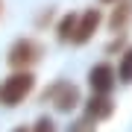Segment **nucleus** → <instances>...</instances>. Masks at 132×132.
<instances>
[{
    "instance_id": "obj_1",
    "label": "nucleus",
    "mask_w": 132,
    "mask_h": 132,
    "mask_svg": "<svg viewBox=\"0 0 132 132\" xmlns=\"http://www.w3.org/2000/svg\"><path fill=\"white\" fill-rule=\"evenodd\" d=\"M32 88H35V76L32 73L29 71H15L12 76H6L0 82V106H6V109L21 106L32 94Z\"/></svg>"
},
{
    "instance_id": "obj_2",
    "label": "nucleus",
    "mask_w": 132,
    "mask_h": 132,
    "mask_svg": "<svg viewBox=\"0 0 132 132\" xmlns=\"http://www.w3.org/2000/svg\"><path fill=\"white\" fill-rule=\"evenodd\" d=\"M6 59H9V65L15 71H29V65H35L41 59V47H38L32 38H21V41L12 44V50H9Z\"/></svg>"
},
{
    "instance_id": "obj_3",
    "label": "nucleus",
    "mask_w": 132,
    "mask_h": 132,
    "mask_svg": "<svg viewBox=\"0 0 132 132\" xmlns=\"http://www.w3.org/2000/svg\"><path fill=\"white\" fill-rule=\"evenodd\" d=\"M50 103L59 109V112H71V109L79 103V88L73 82H56L50 91H44V103Z\"/></svg>"
},
{
    "instance_id": "obj_4",
    "label": "nucleus",
    "mask_w": 132,
    "mask_h": 132,
    "mask_svg": "<svg viewBox=\"0 0 132 132\" xmlns=\"http://www.w3.org/2000/svg\"><path fill=\"white\" fill-rule=\"evenodd\" d=\"M114 82H118V73H114L112 65H106V62H100L88 71V85L94 94H109V91L114 88Z\"/></svg>"
},
{
    "instance_id": "obj_5",
    "label": "nucleus",
    "mask_w": 132,
    "mask_h": 132,
    "mask_svg": "<svg viewBox=\"0 0 132 132\" xmlns=\"http://www.w3.org/2000/svg\"><path fill=\"white\" fill-rule=\"evenodd\" d=\"M100 21H103V15H100V9H85L79 18H76V29H73V44H85L91 35L97 32Z\"/></svg>"
},
{
    "instance_id": "obj_6",
    "label": "nucleus",
    "mask_w": 132,
    "mask_h": 132,
    "mask_svg": "<svg viewBox=\"0 0 132 132\" xmlns=\"http://www.w3.org/2000/svg\"><path fill=\"white\" fill-rule=\"evenodd\" d=\"M114 112V103L109 100V94H91V100L85 103V114L91 120H103Z\"/></svg>"
},
{
    "instance_id": "obj_7",
    "label": "nucleus",
    "mask_w": 132,
    "mask_h": 132,
    "mask_svg": "<svg viewBox=\"0 0 132 132\" xmlns=\"http://www.w3.org/2000/svg\"><path fill=\"white\" fill-rule=\"evenodd\" d=\"M129 21H132V0H118L112 18H109V27H112L114 32H120V29H126Z\"/></svg>"
},
{
    "instance_id": "obj_8",
    "label": "nucleus",
    "mask_w": 132,
    "mask_h": 132,
    "mask_svg": "<svg viewBox=\"0 0 132 132\" xmlns=\"http://www.w3.org/2000/svg\"><path fill=\"white\" fill-rule=\"evenodd\" d=\"M73 29H76V15H65V18L59 21V41H71L73 38Z\"/></svg>"
},
{
    "instance_id": "obj_9",
    "label": "nucleus",
    "mask_w": 132,
    "mask_h": 132,
    "mask_svg": "<svg viewBox=\"0 0 132 132\" xmlns=\"http://www.w3.org/2000/svg\"><path fill=\"white\" fill-rule=\"evenodd\" d=\"M118 76H120L123 82H132V50L123 53V62H120V68H118Z\"/></svg>"
},
{
    "instance_id": "obj_10",
    "label": "nucleus",
    "mask_w": 132,
    "mask_h": 132,
    "mask_svg": "<svg viewBox=\"0 0 132 132\" xmlns=\"http://www.w3.org/2000/svg\"><path fill=\"white\" fill-rule=\"evenodd\" d=\"M94 126H97V120H91L88 114H85V118H82V120H76L68 132H94Z\"/></svg>"
},
{
    "instance_id": "obj_11",
    "label": "nucleus",
    "mask_w": 132,
    "mask_h": 132,
    "mask_svg": "<svg viewBox=\"0 0 132 132\" xmlns=\"http://www.w3.org/2000/svg\"><path fill=\"white\" fill-rule=\"evenodd\" d=\"M29 132H59V129H56V123H53L50 118H38V120H35V126L29 129Z\"/></svg>"
},
{
    "instance_id": "obj_12",
    "label": "nucleus",
    "mask_w": 132,
    "mask_h": 132,
    "mask_svg": "<svg viewBox=\"0 0 132 132\" xmlns=\"http://www.w3.org/2000/svg\"><path fill=\"white\" fill-rule=\"evenodd\" d=\"M12 132H29V129L27 126H18V129H12Z\"/></svg>"
},
{
    "instance_id": "obj_13",
    "label": "nucleus",
    "mask_w": 132,
    "mask_h": 132,
    "mask_svg": "<svg viewBox=\"0 0 132 132\" xmlns=\"http://www.w3.org/2000/svg\"><path fill=\"white\" fill-rule=\"evenodd\" d=\"M103 3H118V0H103Z\"/></svg>"
}]
</instances>
